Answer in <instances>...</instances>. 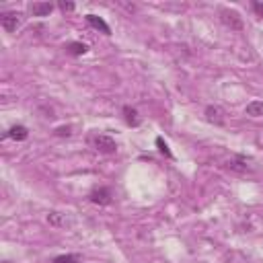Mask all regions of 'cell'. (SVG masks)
<instances>
[{
	"label": "cell",
	"mask_w": 263,
	"mask_h": 263,
	"mask_svg": "<svg viewBox=\"0 0 263 263\" xmlns=\"http://www.w3.org/2000/svg\"><path fill=\"white\" fill-rule=\"evenodd\" d=\"M226 168L232 171V173H238V175H251V173H253V168L247 164V160H245L242 156H236V158L228 160V162H226Z\"/></svg>",
	"instance_id": "5"
},
{
	"label": "cell",
	"mask_w": 263,
	"mask_h": 263,
	"mask_svg": "<svg viewBox=\"0 0 263 263\" xmlns=\"http://www.w3.org/2000/svg\"><path fill=\"white\" fill-rule=\"evenodd\" d=\"M51 10H53V4L51 2H31L29 4V12L33 16H47Z\"/></svg>",
	"instance_id": "7"
},
{
	"label": "cell",
	"mask_w": 263,
	"mask_h": 263,
	"mask_svg": "<svg viewBox=\"0 0 263 263\" xmlns=\"http://www.w3.org/2000/svg\"><path fill=\"white\" fill-rule=\"evenodd\" d=\"M66 51L72 53V55H82V53L88 51V45H84V43H80V41H72V43H68Z\"/></svg>",
	"instance_id": "13"
},
{
	"label": "cell",
	"mask_w": 263,
	"mask_h": 263,
	"mask_svg": "<svg viewBox=\"0 0 263 263\" xmlns=\"http://www.w3.org/2000/svg\"><path fill=\"white\" fill-rule=\"evenodd\" d=\"M6 138H12V140H16V142H23V140L29 138V129H27L25 125L16 123V125H12V127L6 132Z\"/></svg>",
	"instance_id": "10"
},
{
	"label": "cell",
	"mask_w": 263,
	"mask_h": 263,
	"mask_svg": "<svg viewBox=\"0 0 263 263\" xmlns=\"http://www.w3.org/2000/svg\"><path fill=\"white\" fill-rule=\"evenodd\" d=\"M90 144H92V148H95L97 152H101V154H115V152H117L115 140H113L111 136H107V134H95V136L90 138Z\"/></svg>",
	"instance_id": "1"
},
{
	"label": "cell",
	"mask_w": 263,
	"mask_h": 263,
	"mask_svg": "<svg viewBox=\"0 0 263 263\" xmlns=\"http://www.w3.org/2000/svg\"><path fill=\"white\" fill-rule=\"evenodd\" d=\"M88 199H90L95 205H109V203L113 201V193H111V189H107V187H97V189H92V191L88 193Z\"/></svg>",
	"instance_id": "4"
},
{
	"label": "cell",
	"mask_w": 263,
	"mask_h": 263,
	"mask_svg": "<svg viewBox=\"0 0 263 263\" xmlns=\"http://www.w3.org/2000/svg\"><path fill=\"white\" fill-rule=\"evenodd\" d=\"M245 113L251 117H263V101H251L245 107Z\"/></svg>",
	"instance_id": "11"
},
{
	"label": "cell",
	"mask_w": 263,
	"mask_h": 263,
	"mask_svg": "<svg viewBox=\"0 0 263 263\" xmlns=\"http://www.w3.org/2000/svg\"><path fill=\"white\" fill-rule=\"evenodd\" d=\"M0 25L6 33H14L21 25H23V12H16V10H6L0 14Z\"/></svg>",
	"instance_id": "2"
},
{
	"label": "cell",
	"mask_w": 263,
	"mask_h": 263,
	"mask_svg": "<svg viewBox=\"0 0 263 263\" xmlns=\"http://www.w3.org/2000/svg\"><path fill=\"white\" fill-rule=\"evenodd\" d=\"M80 261V255L76 253H68V255H58L51 259V263H78Z\"/></svg>",
	"instance_id": "14"
},
{
	"label": "cell",
	"mask_w": 263,
	"mask_h": 263,
	"mask_svg": "<svg viewBox=\"0 0 263 263\" xmlns=\"http://www.w3.org/2000/svg\"><path fill=\"white\" fill-rule=\"evenodd\" d=\"M47 222H49L51 226H55V228H62V226L68 224V220L64 218V214H60V212H49V214H47Z\"/></svg>",
	"instance_id": "12"
},
{
	"label": "cell",
	"mask_w": 263,
	"mask_h": 263,
	"mask_svg": "<svg viewBox=\"0 0 263 263\" xmlns=\"http://www.w3.org/2000/svg\"><path fill=\"white\" fill-rule=\"evenodd\" d=\"M86 23H88L92 29H97V31H101V33H105V35H111V27H109L101 16H97V14H86Z\"/></svg>",
	"instance_id": "9"
},
{
	"label": "cell",
	"mask_w": 263,
	"mask_h": 263,
	"mask_svg": "<svg viewBox=\"0 0 263 263\" xmlns=\"http://www.w3.org/2000/svg\"><path fill=\"white\" fill-rule=\"evenodd\" d=\"M205 119L214 125H224V111L218 107V105H208L205 107Z\"/></svg>",
	"instance_id": "6"
},
{
	"label": "cell",
	"mask_w": 263,
	"mask_h": 263,
	"mask_svg": "<svg viewBox=\"0 0 263 263\" xmlns=\"http://www.w3.org/2000/svg\"><path fill=\"white\" fill-rule=\"evenodd\" d=\"M251 8H253V12L257 16H263V0H253L251 2Z\"/></svg>",
	"instance_id": "16"
},
{
	"label": "cell",
	"mask_w": 263,
	"mask_h": 263,
	"mask_svg": "<svg viewBox=\"0 0 263 263\" xmlns=\"http://www.w3.org/2000/svg\"><path fill=\"white\" fill-rule=\"evenodd\" d=\"M123 119H125V123H127L129 127H138V125L142 123V117H140L138 109H134V107H129V105L123 107Z\"/></svg>",
	"instance_id": "8"
},
{
	"label": "cell",
	"mask_w": 263,
	"mask_h": 263,
	"mask_svg": "<svg viewBox=\"0 0 263 263\" xmlns=\"http://www.w3.org/2000/svg\"><path fill=\"white\" fill-rule=\"evenodd\" d=\"M156 146H158V150H160V154H164L166 158H173V152L168 150V144H166V142H164V140H162L160 136L156 138Z\"/></svg>",
	"instance_id": "15"
},
{
	"label": "cell",
	"mask_w": 263,
	"mask_h": 263,
	"mask_svg": "<svg viewBox=\"0 0 263 263\" xmlns=\"http://www.w3.org/2000/svg\"><path fill=\"white\" fill-rule=\"evenodd\" d=\"M218 14H220V21H222V25H226L228 29H232V31H242V18H240V14L236 12V10H230V8H220L218 10Z\"/></svg>",
	"instance_id": "3"
},
{
	"label": "cell",
	"mask_w": 263,
	"mask_h": 263,
	"mask_svg": "<svg viewBox=\"0 0 263 263\" xmlns=\"http://www.w3.org/2000/svg\"><path fill=\"white\" fill-rule=\"evenodd\" d=\"M58 8H60L62 12H72V10L76 8V4H74V2H64V0H62V2H58Z\"/></svg>",
	"instance_id": "17"
},
{
	"label": "cell",
	"mask_w": 263,
	"mask_h": 263,
	"mask_svg": "<svg viewBox=\"0 0 263 263\" xmlns=\"http://www.w3.org/2000/svg\"><path fill=\"white\" fill-rule=\"evenodd\" d=\"M72 134V127L70 125H66V127H58L55 129V136H70Z\"/></svg>",
	"instance_id": "18"
}]
</instances>
